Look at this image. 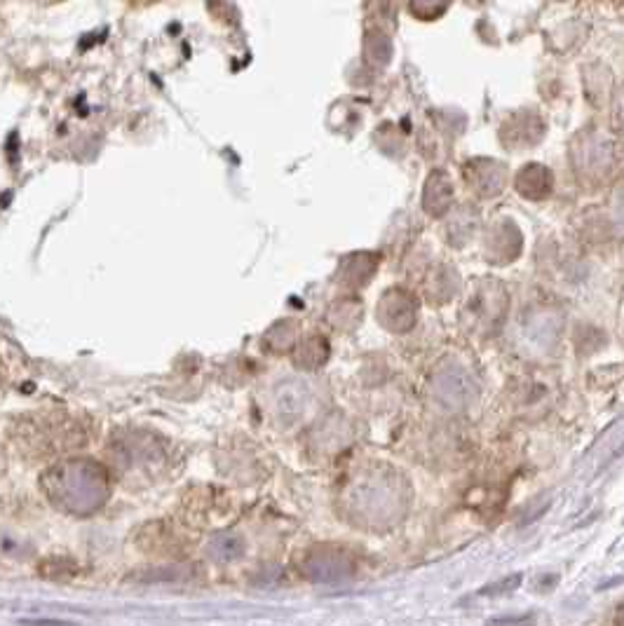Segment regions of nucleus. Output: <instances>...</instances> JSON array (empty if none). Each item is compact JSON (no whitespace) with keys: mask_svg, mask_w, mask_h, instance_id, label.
Masks as SVG:
<instances>
[{"mask_svg":"<svg viewBox=\"0 0 624 626\" xmlns=\"http://www.w3.org/2000/svg\"><path fill=\"white\" fill-rule=\"evenodd\" d=\"M40 488L59 512L92 516L111 500L113 474L92 458H61L40 474Z\"/></svg>","mask_w":624,"mask_h":626,"instance_id":"obj_1","label":"nucleus"},{"mask_svg":"<svg viewBox=\"0 0 624 626\" xmlns=\"http://www.w3.org/2000/svg\"><path fill=\"white\" fill-rule=\"evenodd\" d=\"M106 458L111 474L132 486L158 483L176 467L172 444L151 430H118L108 439Z\"/></svg>","mask_w":624,"mask_h":626,"instance_id":"obj_2","label":"nucleus"},{"mask_svg":"<svg viewBox=\"0 0 624 626\" xmlns=\"http://www.w3.org/2000/svg\"><path fill=\"white\" fill-rule=\"evenodd\" d=\"M10 437L24 458L52 460L87 446L92 427L69 411H33L17 420Z\"/></svg>","mask_w":624,"mask_h":626,"instance_id":"obj_3","label":"nucleus"},{"mask_svg":"<svg viewBox=\"0 0 624 626\" xmlns=\"http://www.w3.org/2000/svg\"><path fill=\"white\" fill-rule=\"evenodd\" d=\"M301 575L312 584H338L355 575V561L338 547H312L301 561Z\"/></svg>","mask_w":624,"mask_h":626,"instance_id":"obj_4","label":"nucleus"},{"mask_svg":"<svg viewBox=\"0 0 624 626\" xmlns=\"http://www.w3.org/2000/svg\"><path fill=\"white\" fill-rule=\"evenodd\" d=\"M244 549H247V542L242 535L233 533V530H221V533L209 537L205 554L216 566H228V563L242 559Z\"/></svg>","mask_w":624,"mask_h":626,"instance_id":"obj_5","label":"nucleus"},{"mask_svg":"<svg viewBox=\"0 0 624 626\" xmlns=\"http://www.w3.org/2000/svg\"><path fill=\"white\" fill-rule=\"evenodd\" d=\"M528 622H533V617H521V619H495L491 626H528Z\"/></svg>","mask_w":624,"mask_h":626,"instance_id":"obj_6","label":"nucleus"},{"mask_svg":"<svg viewBox=\"0 0 624 626\" xmlns=\"http://www.w3.org/2000/svg\"><path fill=\"white\" fill-rule=\"evenodd\" d=\"M615 624L617 626H624V605L620 608V612H617V617H615Z\"/></svg>","mask_w":624,"mask_h":626,"instance_id":"obj_7","label":"nucleus"},{"mask_svg":"<svg viewBox=\"0 0 624 626\" xmlns=\"http://www.w3.org/2000/svg\"><path fill=\"white\" fill-rule=\"evenodd\" d=\"M5 474V455H3V451H0V476Z\"/></svg>","mask_w":624,"mask_h":626,"instance_id":"obj_8","label":"nucleus"}]
</instances>
